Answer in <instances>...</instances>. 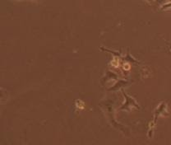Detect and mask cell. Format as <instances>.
Segmentation results:
<instances>
[{
    "mask_svg": "<svg viewBox=\"0 0 171 145\" xmlns=\"http://www.w3.org/2000/svg\"><path fill=\"white\" fill-rule=\"evenodd\" d=\"M129 64H124V68H129Z\"/></svg>",
    "mask_w": 171,
    "mask_h": 145,
    "instance_id": "1",
    "label": "cell"
}]
</instances>
